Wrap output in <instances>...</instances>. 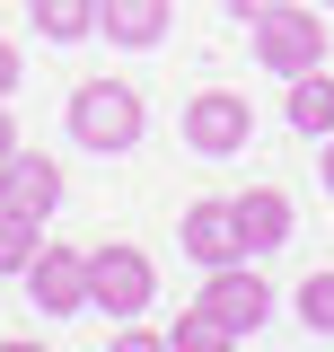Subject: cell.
I'll return each instance as SVG.
<instances>
[{
	"mask_svg": "<svg viewBox=\"0 0 334 352\" xmlns=\"http://www.w3.org/2000/svg\"><path fill=\"white\" fill-rule=\"evenodd\" d=\"M238 229H247V247H255V256H264V247H282V238H291V194L247 185V194H238Z\"/></svg>",
	"mask_w": 334,
	"mask_h": 352,
	"instance_id": "cell-10",
	"label": "cell"
},
{
	"mask_svg": "<svg viewBox=\"0 0 334 352\" xmlns=\"http://www.w3.org/2000/svg\"><path fill=\"white\" fill-rule=\"evenodd\" d=\"M159 300V264L141 247H88V308L97 317H141Z\"/></svg>",
	"mask_w": 334,
	"mask_h": 352,
	"instance_id": "cell-3",
	"label": "cell"
},
{
	"mask_svg": "<svg viewBox=\"0 0 334 352\" xmlns=\"http://www.w3.org/2000/svg\"><path fill=\"white\" fill-rule=\"evenodd\" d=\"M264 9H282V0H229V18H247V27L264 18Z\"/></svg>",
	"mask_w": 334,
	"mask_h": 352,
	"instance_id": "cell-17",
	"label": "cell"
},
{
	"mask_svg": "<svg viewBox=\"0 0 334 352\" xmlns=\"http://www.w3.org/2000/svg\"><path fill=\"white\" fill-rule=\"evenodd\" d=\"M36 247H44V220H27V212H9V203H0V273H27Z\"/></svg>",
	"mask_w": 334,
	"mask_h": 352,
	"instance_id": "cell-13",
	"label": "cell"
},
{
	"mask_svg": "<svg viewBox=\"0 0 334 352\" xmlns=\"http://www.w3.org/2000/svg\"><path fill=\"white\" fill-rule=\"evenodd\" d=\"M167 18H176V0H97V36L132 44V53L167 44Z\"/></svg>",
	"mask_w": 334,
	"mask_h": 352,
	"instance_id": "cell-9",
	"label": "cell"
},
{
	"mask_svg": "<svg viewBox=\"0 0 334 352\" xmlns=\"http://www.w3.org/2000/svg\"><path fill=\"white\" fill-rule=\"evenodd\" d=\"M27 18H36L44 44H88L97 36V0H27Z\"/></svg>",
	"mask_w": 334,
	"mask_h": 352,
	"instance_id": "cell-12",
	"label": "cell"
},
{
	"mask_svg": "<svg viewBox=\"0 0 334 352\" xmlns=\"http://www.w3.org/2000/svg\"><path fill=\"white\" fill-rule=\"evenodd\" d=\"M18 88V44H0V97Z\"/></svg>",
	"mask_w": 334,
	"mask_h": 352,
	"instance_id": "cell-16",
	"label": "cell"
},
{
	"mask_svg": "<svg viewBox=\"0 0 334 352\" xmlns=\"http://www.w3.org/2000/svg\"><path fill=\"white\" fill-rule=\"evenodd\" d=\"M255 141V106L238 88H203V97H185V150L194 159H238Z\"/></svg>",
	"mask_w": 334,
	"mask_h": 352,
	"instance_id": "cell-4",
	"label": "cell"
},
{
	"mask_svg": "<svg viewBox=\"0 0 334 352\" xmlns=\"http://www.w3.org/2000/svg\"><path fill=\"white\" fill-rule=\"evenodd\" d=\"M0 203L27 220H53V203H62V168L44 159V150H9L0 159Z\"/></svg>",
	"mask_w": 334,
	"mask_h": 352,
	"instance_id": "cell-7",
	"label": "cell"
},
{
	"mask_svg": "<svg viewBox=\"0 0 334 352\" xmlns=\"http://www.w3.org/2000/svg\"><path fill=\"white\" fill-rule=\"evenodd\" d=\"M9 150H18V124H9V106H0V159H9Z\"/></svg>",
	"mask_w": 334,
	"mask_h": 352,
	"instance_id": "cell-18",
	"label": "cell"
},
{
	"mask_svg": "<svg viewBox=\"0 0 334 352\" xmlns=\"http://www.w3.org/2000/svg\"><path fill=\"white\" fill-rule=\"evenodd\" d=\"M27 300H36V317H80L88 308V247H36Z\"/></svg>",
	"mask_w": 334,
	"mask_h": 352,
	"instance_id": "cell-6",
	"label": "cell"
},
{
	"mask_svg": "<svg viewBox=\"0 0 334 352\" xmlns=\"http://www.w3.org/2000/svg\"><path fill=\"white\" fill-rule=\"evenodd\" d=\"M291 132H308V141H326V132H334V71H326V62L291 80Z\"/></svg>",
	"mask_w": 334,
	"mask_h": 352,
	"instance_id": "cell-11",
	"label": "cell"
},
{
	"mask_svg": "<svg viewBox=\"0 0 334 352\" xmlns=\"http://www.w3.org/2000/svg\"><path fill=\"white\" fill-rule=\"evenodd\" d=\"M255 62H264V71H282V80L317 71V62H326V18H317L308 0L264 9V18H255Z\"/></svg>",
	"mask_w": 334,
	"mask_h": 352,
	"instance_id": "cell-2",
	"label": "cell"
},
{
	"mask_svg": "<svg viewBox=\"0 0 334 352\" xmlns=\"http://www.w3.org/2000/svg\"><path fill=\"white\" fill-rule=\"evenodd\" d=\"M299 326H308L317 344H334V273H308V282H299Z\"/></svg>",
	"mask_w": 334,
	"mask_h": 352,
	"instance_id": "cell-14",
	"label": "cell"
},
{
	"mask_svg": "<svg viewBox=\"0 0 334 352\" xmlns=\"http://www.w3.org/2000/svg\"><path fill=\"white\" fill-rule=\"evenodd\" d=\"M71 141L80 150H132L141 141V97H132L124 80H88V88H71Z\"/></svg>",
	"mask_w": 334,
	"mask_h": 352,
	"instance_id": "cell-1",
	"label": "cell"
},
{
	"mask_svg": "<svg viewBox=\"0 0 334 352\" xmlns=\"http://www.w3.org/2000/svg\"><path fill=\"white\" fill-rule=\"evenodd\" d=\"M194 308H203L229 344H247L255 326L273 317V291H264V273H255V264H211V282H203V300H194Z\"/></svg>",
	"mask_w": 334,
	"mask_h": 352,
	"instance_id": "cell-5",
	"label": "cell"
},
{
	"mask_svg": "<svg viewBox=\"0 0 334 352\" xmlns=\"http://www.w3.org/2000/svg\"><path fill=\"white\" fill-rule=\"evenodd\" d=\"M185 256L203 264H247L255 247H247V229H238V203H194V212H185Z\"/></svg>",
	"mask_w": 334,
	"mask_h": 352,
	"instance_id": "cell-8",
	"label": "cell"
},
{
	"mask_svg": "<svg viewBox=\"0 0 334 352\" xmlns=\"http://www.w3.org/2000/svg\"><path fill=\"white\" fill-rule=\"evenodd\" d=\"M326 185H334V132H326Z\"/></svg>",
	"mask_w": 334,
	"mask_h": 352,
	"instance_id": "cell-19",
	"label": "cell"
},
{
	"mask_svg": "<svg viewBox=\"0 0 334 352\" xmlns=\"http://www.w3.org/2000/svg\"><path fill=\"white\" fill-rule=\"evenodd\" d=\"M326 9H334V0H326Z\"/></svg>",
	"mask_w": 334,
	"mask_h": 352,
	"instance_id": "cell-20",
	"label": "cell"
},
{
	"mask_svg": "<svg viewBox=\"0 0 334 352\" xmlns=\"http://www.w3.org/2000/svg\"><path fill=\"white\" fill-rule=\"evenodd\" d=\"M229 344V335H220V326H211L203 308H185V317H176V326H167V352H220Z\"/></svg>",
	"mask_w": 334,
	"mask_h": 352,
	"instance_id": "cell-15",
	"label": "cell"
}]
</instances>
